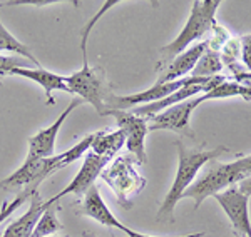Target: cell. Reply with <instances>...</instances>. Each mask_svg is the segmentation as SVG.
Here are the masks:
<instances>
[{
  "instance_id": "1",
  "label": "cell",
  "mask_w": 251,
  "mask_h": 237,
  "mask_svg": "<svg viewBox=\"0 0 251 237\" xmlns=\"http://www.w3.org/2000/svg\"><path fill=\"white\" fill-rule=\"evenodd\" d=\"M177 151V171L176 177L169 192L161 204L157 211V220H168L169 224L174 222V207L183 199L184 191L196 180L198 172L203 169L206 164L211 162L216 157H220L225 152H228V147L218 146L213 151H204V149H189L184 142L176 140L174 142Z\"/></svg>"
},
{
  "instance_id": "2",
  "label": "cell",
  "mask_w": 251,
  "mask_h": 237,
  "mask_svg": "<svg viewBox=\"0 0 251 237\" xmlns=\"http://www.w3.org/2000/svg\"><path fill=\"white\" fill-rule=\"evenodd\" d=\"M206 166L208 167L203 174L183 194V199L194 200V209H200L208 197H213L218 192L238 186L241 180L251 177V155H245L229 164L211 160Z\"/></svg>"
},
{
  "instance_id": "3",
  "label": "cell",
  "mask_w": 251,
  "mask_h": 237,
  "mask_svg": "<svg viewBox=\"0 0 251 237\" xmlns=\"http://www.w3.org/2000/svg\"><path fill=\"white\" fill-rule=\"evenodd\" d=\"M220 5V0H194L188 22L183 27V30L179 32V35L173 42H169L168 45L159 49L161 57L156 65V70L163 69L176 55L189 49L193 42L201 40L204 35L211 34L213 27L216 25V10Z\"/></svg>"
},
{
  "instance_id": "4",
  "label": "cell",
  "mask_w": 251,
  "mask_h": 237,
  "mask_svg": "<svg viewBox=\"0 0 251 237\" xmlns=\"http://www.w3.org/2000/svg\"><path fill=\"white\" fill-rule=\"evenodd\" d=\"M80 52H82V67L66 77L67 94H75L79 99L91 104L99 115H107V104L114 92L102 72L89 65L87 49H80Z\"/></svg>"
},
{
  "instance_id": "5",
  "label": "cell",
  "mask_w": 251,
  "mask_h": 237,
  "mask_svg": "<svg viewBox=\"0 0 251 237\" xmlns=\"http://www.w3.org/2000/svg\"><path fill=\"white\" fill-rule=\"evenodd\" d=\"M104 182L112 189L117 202L124 209H131L136 195L146 187V180L137 172L132 155H121L100 174Z\"/></svg>"
},
{
  "instance_id": "6",
  "label": "cell",
  "mask_w": 251,
  "mask_h": 237,
  "mask_svg": "<svg viewBox=\"0 0 251 237\" xmlns=\"http://www.w3.org/2000/svg\"><path fill=\"white\" fill-rule=\"evenodd\" d=\"M60 160H62L60 154L47 159H25V162L17 171L0 180V187L9 189V191H15L20 187L37 189L42 180H46L50 174L62 169Z\"/></svg>"
},
{
  "instance_id": "7",
  "label": "cell",
  "mask_w": 251,
  "mask_h": 237,
  "mask_svg": "<svg viewBox=\"0 0 251 237\" xmlns=\"http://www.w3.org/2000/svg\"><path fill=\"white\" fill-rule=\"evenodd\" d=\"M204 100V94H201L184 100V102L176 104V106L168 107V109L149 119V130H169L186 135V137H194V132L191 129V114Z\"/></svg>"
},
{
  "instance_id": "8",
  "label": "cell",
  "mask_w": 251,
  "mask_h": 237,
  "mask_svg": "<svg viewBox=\"0 0 251 237\" xmlns=\"http://www.w3.org/2000/svg\"><path fill=\"white\" fill-rule=\"evenodd\" d=\"M213 197L228 215L236 237H251V220L248 211L250 195L241 192L238 186H233L214 194Z\"/></svg>"
},
{
  "instance_id": "9",
  "label": "cell",
  "mask_w": 251,
  "mask_h": 237,
  "mask_svg": "<svg viewBox=\"0 0 251 237\" xmlns=\"http://www.w3.org/2000/svg\"><path fill=\"white\" fill-rule=\"evenodd\" d=\"M109 115L116 119L117 129L124 132L126 147L137 164L146 162V137L149 134L148 119L134 115L127 110H111Z\"/></svg>"
},
{
  "instance_id": "10",
  "label": "cell",
  "mask_w": 251,
  "mask_h": 237,
  "mask_svg": "<svg viewBox=\"0 0 251 237\" xmlns=\"http://www.w3.org/2000/svg\"><path fill=\"white\" fill-rule=\"evenodd\" d=\"M107 162H109L107 159L99 157V155H96L94 152L89 151L86 154V157H84L82 167L79 169V172L75 174V177L72 179V182L69 184L67 187H64L57 195L49 199L47 204L49 206H54V204H57L64 195H79V197L84 195L89 189L94 186L96 179L102 174V171L106 169Z\"/></svg>"
},
{
  "instance_id": "11",
  "label": "cell",
  "mask_w": 251,
  "mask_h": 237,
  "mask_svg": "<svg viewBox=\"0 0 251 237\" xmlns=\"http://www.w3.org/2000/svg\"><path fill=\"white\" fill-rule=\"evenodd\" d=\"M80 104L82 102H80L79 99L71 100L67 109L54 120V124L42 129V130L37 132L35 135H32L29 139V154H27V159H47V157L55 155L54 149H55V140H57L60 127L64 126V122H66L67 117L71 115V112L77 109Z\"/></svg>"
},
{
  "instance_id": "12",
  "label": "cell",
  "mask_w": 251,
  "mask_h": 237,
  "mask_svg": "<svg viewBox=\"0 0 251 237\" xmlns=\"http://www.w3.org/2000/svg\"><path fill=\"white\" fill-rule=\"evenodd\" d=\"M208 49V40H201L196 45L189 47L184 52H181L179 55H176L168 65H164L163 69L157 70V79L154 84H166V82H174L183 77L191 75L193 69L196 67L198 60L201 55L204 54V50Z\"/></svg>"
},
{
  "instance_id": "13",
  "label": "cell",
  "mask_w": 251,
  "mask_h": 237,
  "mask_svg": "<svg viewBox=\"0 0 251 237\" xmlns=\"http://www.w3.org/2000/svg\"><path fill=\"white\" fill-rule=\"evenodd\" d=\"M29 200H30V204L25 214H22L19 219L12 220L0 237H32V232H34L35 226H37L40 215H42L44 211L49 207V204H47V200L42 199L39 189L32 191Z\"/></svg>"
},
{
  "instance_id": "14",
  "label": "cell",
  "mask_w": 251,
  "mask_h": 237,
  "mask_svg": "<svg viewBox=\"0 0 251 237\" xmlns=\"http://www.w3.org/2000/svg\"><path fill=\"white\" fill-rule=\"evenodd\" d=\"M80 214L94 219L96 222L102 224V226H106V227H114V229H119V231H123L124 229V224H121L116 215L109 211L107 204L104 202L102 195H100V192H99V189H97L96 184L89 189L86 194H84Z\"/></svg>"
},
{
  "instance_id": "15",
  "label": "cell",
  "mask_w": 251,
  "mask_h": 237,
  "mask_svg": "<svg viewBox=\"0 0 251 237\" xmlns=\"http://www.w3.org/2000/svg\"><path fill=\"white\" fill-rule=\"evenodd\" d=\"M10 75H19V77H25L32 80V82L39 84L40 87L46 92L47 97V106H52L54 104V97H52V92L54 90H62L67 92V84H66V77L59 74H54L50 70L42 69H30V67H19V69H14L10 72Z\"/></svg>"
},
{
  "instance_id": "16",
  "label": "cell",
  "mask_w": 251,
  "mask_h": 237,
  "mask_svg": "<svg viewBox=\"0 0 251 237\" xmlns=\"http://www.w3.org/2000/svg\"><path fill=\"white\" fill-rule=\"evenodd\" d=\"M126 146V135L121 129L112 132L107 130H97L94 132V140H92L91 152H94L99 157H104L107 160H112L121 149Z\"/></svg>"
},
{
  "instance_id": "17",
  "label": "cell",
  "mask_w": 251,
  "mask_h": 237,
  "mask_svg": "<svg viewBox=\"0 0 251 237\" xmlns=\"http://www.w3.org/2000/svg\"><path fill=\"white\" fill-rule=\"evenodd\" d=\"M223 62H221V55L220 52L206 49L204 54L201 55L198 60L196 67L191 72V77H200V79H213L216 75L221 74L223 70Z\"/></svg>"
},
{
  "instance_id": "18",
  "label": "cell",
  "mask_w": 251,
  "mask_h": 237,
  "mask_svg": "<svg viewBox=\"0 0 251 237\" xmlns=\"http://www.w3.org/2000/svg\"><path fill=\"white\" fill-rule=\"evenodd\" d=\"M0 52H14V54H17L20 57H24L25 60H29V62L34 64L35 69H42L40 62H37V59H35V55L30 52L29 47H27L25 43L20 42V40L15 39L14 35L5 29L2 20H0Z\"/></svg>"
},
{
  "instance_id": "19",
  "label": "cell",
  "mask_w": 251,
  "mask_h": 237,
  "mask_svg": "<svg viewBox=\"0 0 251 237\" xmlns=\"http://www.w3.org/2000/svg\"><path fill=\"white\" fill-rule=\"evenodd\" d=\"M59 231H62V224L57 217V204L54 206H49L44 214L40 215L37 226H35L32 237H49V236H55Z\"/></svg>"
},
{
  "instance_id": "20",
  "label": "cell",
  "mask_w": 251,
  "mask_h": 237,
  "mask_svg": "<svg viewBox=\"0 0 251 237\" xmlns=\"http://www.w3.org/2000/svg\"><path fill=\"white\" fill-rule=\"evenodd\" d=\"M221 55V62L223 65H226L229 70L234 67L240 65V59H241V40L240 37H231L228 42L223 45V49L220 50Z\"/></svg>"
},
{
  "instance_id": "21",
  "label": "cell",
  "mask_w": 251,
  "mask_h": 237,
  "mask_svg": "<svg viewBox=\"0 0 251 237\" xmlns=\"http://www.w3.org/2000/svg\"><path fill=\"white\" fill-rule=\"evenodd\" d=\"M92 140H94V132L86 135V137L80 140V142H77L74 147L69 149V151L62 152V154H60V159H62V160H60V164H62V167H66V166H69V164L75 162V160H79L80 157H86V154L91 151Z\"/></svg>"
},
{
  "instance_id": "22",
  "label": "cell",
  "mask_w": 251,
  "mask_h": 237,
  "mask_svg": "<svg viewBox=\"0 0 251 237\" xmlns=\"http://www.w3.org/2000/svg\"><path fill=\"white\" fill-rule=\"evenodd\" d=\"M32 191H35V189H25L24 192H20L19 195H15L14 200H10V202H3L2 204V209H0V226H2L3 222H5L7 219L10 217L12 214H14L17 209L22 206L24 202H25L27 199L30 197Z\"/></svg>"
},
{
  "instance_id": "23",
  "label": "cell",
  "mask_w": 251,
  "mask_h": 237,
  "mask_svg": "<svg viewBox=\"0 0 251 237\" xmlns=\"http://www.w3.org/2000/svg\"><path fill=\"white\" fill-rule=\"evenodd\" d=\"M19 67H27L25 62L15 57H7V55H0V75H10V72Z\"/></svg>"
},
{
  "instance_id": "24",
  "label": "cell",
  "mask_w": 251,
  "mask_h": 237,
  "mask_svg": "<svg viewBox=\"0 0 251 237\" xmlns=\"http://www.w3.org/2000/svg\"><path fill=\"white\" fill-rule=\"evenodd\" d=\"M240 40H241V60L251 74V34L241 35Z\"/></svg>"
},
{
  "instance_id": "25",
  "label": "cell",
  "mask_w": 251,
  "mask_h": 237,
  "mask_svg": "<svg viewBox=\"0 0 251 237\" xmlns=\"http://www.w3.org/2000/svg\"><path fill=\"white\" fill-rule=\"evenodd\" d=\"M123 232L127 237H156V236H146V234H141V232L137 231H132V229H129L127 226H124ZM204 232H194V234H188V236H181V237H203Z\"/></svg>"
},
{
  "instance_id": "26",
  "label": "cell",
  "mask_w": 251,
  "mask_h": 237,
  "mask_svg": "<svg viewBox=\"0 0 251 237\" xmlns=\"http://www.w3.org/2000/svg\"><path fill=\"white\" fill-rule=\"evenodd\" d=\"M238 187H240V191L245 192L246 195H251V177L241 180V182L238 184Z\"/></svg>"
},
{
  "instance_id": "27",
  "label": "cell",
  "mask_w": 251,
  "mask_h": 237,
  "mask_svg": "<svg viewBox=\"0 0 251 237\" xmlns=\"http://www.w3.org/2000/svg\"><path fill=\"white\" fill-rule=\"evenodd\" d=\"M82 237H97L96 234H92V232H84V236Z\"/></svg>"
},
{
  "instance_id": "28",
  "label": "cell",
  "mask_w": 251,
  "mask_h": 237,
  "mask_svg": "<svg viewBox=\"0 0 251 237\" xmlns=\"http://www.w3.org/2000/svg\"><path fill=\"white\" fill-rule=\"evenodd\" d=\"M49 237H60V236H49Z\"/></svg>"
}]
</instances>
